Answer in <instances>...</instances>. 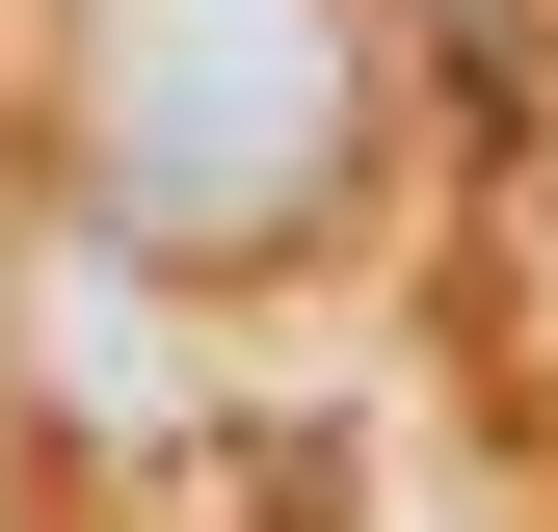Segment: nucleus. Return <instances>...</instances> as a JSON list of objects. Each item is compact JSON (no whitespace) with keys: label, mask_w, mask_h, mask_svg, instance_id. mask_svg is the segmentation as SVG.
Listing matches in <instances>:
<instances>
[{"label":"nucleus","mask_w":558,"mask_h":532,"mask_svg":"<svg viewBox=\"0 0 558 532\" xmlns=\"http://www.w3.org/2000/svg\"><path fill=\"white\" fill-rule=\"evenodd\" d=\"M53 186L133 266H319L373 186V53L345 0H81L53 53Z\"/></svg>","instance_id":"1"}]
</instances>
